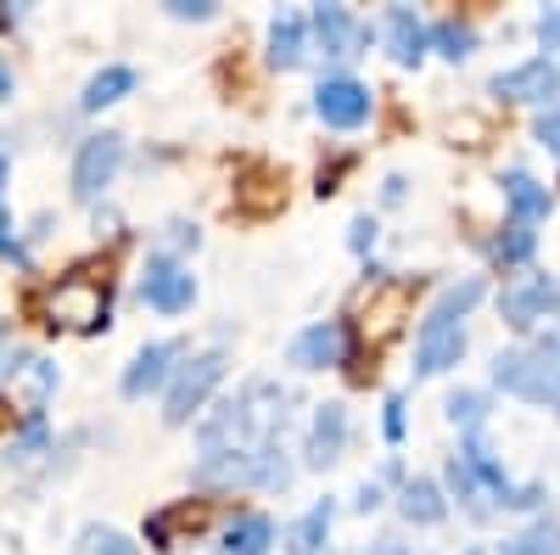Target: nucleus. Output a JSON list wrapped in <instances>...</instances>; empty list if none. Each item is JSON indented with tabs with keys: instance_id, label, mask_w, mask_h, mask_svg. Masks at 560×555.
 Returning <instances> with one entry per match:
<instances>
[{
	"instance_id": "obj_1",
	"label": "nucleus",
	"mask_w": 560,
	"mask_h": 555,
	"mask_svg": "<svg viewBox=\"0 0 560 555\" xmlns=\"http://www.w3.org/2000/svg\"><path fill=\"white\" fill-rule=\"evenodd\" d=\"M224 370H230V354H224V348L185 354V359L174 365V377L163 382V421H168V427L202 421V409H208V398L219 393Z\"/></svg>"
},
{
	"instance_id": "obj_2",
	"label": "nucleus",
	"mask_w": 560,
	"mask_h": 555,
	"mask_svg": "<svg viewBox=\"0 0 560 555\" xmlns=\"http://www.w3.org/2000/svg\"><path fill=\"white\" fill-rule=\"evenodd\" d=\"M124 158H129V141H124L118 129H96V135H84L79 152H73V169H68L73 197H79V203H96V197L107 192V185L118 180Z\"/></svg>"
},
{
	"instance_id": "obj_3",
	"label": "nucleus",
	"mask_w": 560,
	"mask_h": 555,
	"mask_svg": "<svg viewBox=\"0 0 560 555\" xmlns=\"http://www.w3.org/2000/svg\"><path fill=\"white\" fill-rule=\"evenodd\" d=\"M308 18V39H314V51H325L331 62H353L370 51V39H376V28H370L359 12L348 7H314L303 12Z\"/></svg>"
},
{
	"instance_id": "obj_4",
	"label": "nucleus",
	"mask_w": 560,
	"mask_h": 555,
	"mask_svg": "<svg viewBox=\"0 0 560 555\" xmlns=\"http://www.w3.org/2000/svg\"><path fill=\"white\" fill-rule=\"evenodd\" d=\"M140 303L147 309H158V314H185L197 303V275H191V264H179V258H168V253H152L147 258V269H140Z\"/></svg>"
},
{
	"instance_id": "obj_5",
	"label": "nucleus",
	"mask_w": 560,
	"mask_h": 555,
	"mask_svg": "<svg viewBox=\"0 0 560 555\" xmlns=\"http://www.w3.org/2000/svg\"><path fill=\"white\" fill-rule=\"evenodd\" d=\"M314 113H319L325 129H359L376 113V96H370V84H359L348 73H325L314 84Z\"/></svg>"
},
{
	"instance_id": "obj_6",
	"label": "nucleus",
	"mask_w": 560,
	"mask_h": 555,
	"mask_svg": "<svg viewBox=\"0 0 560 555\" xmlns=\"http://www.w3.org/2000/svg\"><path fill=\"white\" fill-rule=\"evenodd\" d=\"M353 354V332H348V320H314V326H303L292 337V365L298 370H342Z\"/></svg>"
},
{
	"instance_id": "obj_7",
	"label": "nucleus",
	"mask_w": 560,
	"mask_h": 555,
	"mask_svg": "<svg viewBox=\"0 0 560 555\" xmlns=\"http://www.w3.org/2000/svg\"><path fill=\"white\" fill-rule=\"evenodd\" d=\"M185 359V343L179 337H158V343H147L129 365H124V377H118V388H124V398H147V393H163V382L174 377V365Z\"/></svg>"
},
{
	"instance_id": "obj_8",
	"label": "nucleus",
	"mask_w": 560,
	"mask_h": 555,
	"mask_svg": "<svg viewBox=\"0 0 560 555\" xmlns=\"http://www.w3.org/2000/svg\"><path fill=\"white\" fill-rule=\"evenodd\" d=\"M465 354V326H454V320L443 314H427L415 332V377H443V370H454Z\"/></svg>"
},
{
	"instance_id": "obj_9",
	"label": "nucleus",
	"mask_w": 560,
	"mask_h": 555,
	"mask_svg": "<svg viewBox=\"0 0 560 555\" xmlns=\"http://www.w3.org/2000/svg\"><path fill=\"white\" fill-rule=\"evenodd\" d=\"M342 449H348V404H319L308 432H303V466L325 472L342 460Z\"/></svg>"
},
{
	"instance_id": "obj_10",
	"label": "nucleus",
	"mask_w": 560,
	"mask_h": 555,
	"mask_svg": "<svg viewBox=\"0 0 560 555\" xmlns=\"http://www.w3.org/2000/svg\"><path fill=\"white\" fill-rule=\"evenodd\" d=\"M499 309H504V320H510L516 332H527V326H538L544 314L560 309V292H555L549 275H527V281H516V287L499 298Z\"/></svg>"
},
{
	"instance_id": "obj_11",
	"label": "nucleus",
	"mask_w": 560,
	"mask_h": 555,
	"mask_svg": "<svg viewBox=\"0 0 560 555\" xmlns=\"http://www.w3.org/2000/svg\"><path fill=\"white\" fill-rule=\"evenodd\" d=\"M264 45H269V68H280V73L303 68V62H308V51H314V39H308V18H303V12H280V18H269Z\"/></svg>"
},
{
	"instance_id": "obj_12",
	"label": "nucleus",
	"mask_w": 560,
	"mask_h": 555,
	"mask_svg": "<svg viewBox=\"0 0 560 555\" xmlns=\"http://www.w3.org/2000/svg\"><path fill=\"white\" fill-rule=\"evenodd\" d=\"M493 90H499V96H510V102H549L555 90H560V68H555L549 57H533V62H522V68L499 73Z\"/></svg>"
},
{
	"instance_id": "obj_13",
	"label": "nucleus",
	"mask_w": 560,
	"mask_h": 555,
	"mask_svg": "<svg viewBox=\"0 0 560 555\" xmlns=\"http://www.w3.org/2000/svg\"><path fill=\"white\" fill-rule=\"evenodd\" d=\"M331 522H337V505L314 499L303 517L287 522V555H325L331 550Z\"/></svg>"
},
{
	"instance_id": "obj_14",
	"label": "nucleus",
	"mask_w": 560,
	"mask_h": 555,
	"mask_svg": "<svg viewBox=\"0 0 560 555\" xmlns=\"http://www.w3.org/2000/svg\"><path fill=\"white\" fill-rule=\"evenodd\" d=\"M275 517L264 511H242V517H230L224 533H219V555H269L275 550Z\"/></svg>"
},
{
	"instance_id": "obj_15",
	"label": "nucleus",
	"mask_w": 560,
	"mask_h": 555,
	"mask_svg": "<svg viewBox=\"0 0 560 555\" xmlns=\"http://www.w3.org/2000/svg\"><path fill=\"white\" fill-rule=\"evenodd\" d=\"M382 34H387V51H393L398 68H415L420 57L432 51V45H427V23H420L409 7H393L387 23H382Z\"/></svg>"
},
{
	"instance_id": "obj_16",
	"label": "nucleus",
	"mask_w": 560,
	"mask_h": 555,
	"mask_svg": "<svg viewBox=\"0 0 560 555\" xmlns=\"http://www.w3.org/2000/svg\"><path fill=\"white\" fill-rule=\"evenodd\" d=\"M398 511H404L415 528H438V522L448 517V499H443V488H438L432 477H409V483L398 488Z\"/></svg>"
},
{
	"instance_id": "obj_17",
	"label": "nucleus",
	"mask_w": 560,
	"mask_h": 555,
	"mask_svg": "<svg viewBox=\"0 0 560 555\" xmlns=\"http://www.w3.org/2000/svg\"><path fill=\"white\" fill-rule=\"evenodd\" d=\"M129 90H135V68H124V62H107L102 73H90V84L79 90V107H84V113H102V107L124 102Z\"/></svg>"
},
{
	"instance_id": "obj_18",
	"label": "nucleus",
	"mask_w": 560,
	"mask_h": 555,
	"mask_svg": "<svg viewBox=\"0 0 560 555\" xmlns=\"http://www.w3.org/2000/svg\"><path fill=\"white\" fill-rule=\"evenodd\" d=\"M504 203H510V213H516V224H538L549 213V192L527 169H510L504 174Z\"/></svg>"
},
{
	"instance_id": "obj_19",
	"label": "nucleus",
	"mask_w": 560,
	"mask_h": 555,
	"mask_svg": "<svg viewBox=\"0 0 560 555\" xmlns=\"http://www.w3.org/2000/svg\"><path fill=\"white\" fill-rule=\"evenodd\" d=\"M427 45H438L448 62H465V57L477 51V28H471V23H459V18H438V23L427 28Z\"/></svg>"
},
{
	"instance_id": "obj_20",
	"label": "nucleus",
	"mask_w": 560,
	"mask_h": 555,
	"mask_svg": "<svg viewBox=\"0 0 560 555\" xmlns=\"http://www.w3.org/2000/svg\"><path fill=\"white\" fill-rule=\"evenodd\" d=\"M504 555H560V522H533L527 533L504 539Z\"/></svg>"
},
{
	"instance_id": "obj_21",
	"label": "nucleus",
	"mask_w": 560,
	"mask_h": 555,
	"mask_svg": "<svg viewBox=\"0 0 560 555\" xmlns=\"http://www.w3.org/2000/svg\"><path fill=\"white\" fill-rule=\"evenodd\" d=\"M79 555H140V544L129 533H118V528H96V522H90L79 533Z\"/></svg>"
},
{
	"instance_id": "obj_22",
	"label": "nucleus",
	"mask_w": 560,
	"mask_h": 555,
	"mask_svg": "<svg viewBox=\"0 0 560 555\" xmlns=\"http://www.w3.org/2000/svg\"><path fill=\"white\" fill-rule=\"evenodd\" d=\"M533 247H538L533 224H510L504 236H499V258H504V264H522V258H533Z\"/></svg>"
},
{
	"instance_id": "obj_23",
	"label": "nucleus",
	"mask_w": 560,
	"mask_h": 555,
	"mask_svg": "<svg viewBox=\"0 0 560 555\" xmlns=\"http://www.w3.org/2000/svg\"><path fill=\"white\" fill-rule=\"evenodd\" d=\"M448 421L454 427H477L482 421V393H454L448 398Z\"/></svg>"
},
{
	"instance_id": "obj_24",
	"label": "nucleus",
	"mask_w": 560,
	"mask_h": 555,
	"mask_svg": "<svg viewBox=\"0 0 560 555\" xmlns=\"http://www.w3.org/2000/svg\"><path fill=\"white\" fill-rule=\"evenodd\" d=\"M179 247H191V253L202 247V230H197V224H185V219H174V224H168V242H163L158 253H168V258H174Z\"/></svg>"
},
{
	"instance_id": "obj_25",
	"label": "nucleus",
	"mask_w": 560,
	"mask_h": 555,
	"mask_svg": "<svg viewBox=\"0 0 560 555\" xmlns=\"http://www.w3.org/2000/svg\"><path fill=\"white\" fill-rule=\"evenodd\" d=\"M34 449H45V415H28V427H23V438L12 443V454H18V460H28Z\"/></svg>"
},
{
	"instance_id": "obj_26",
	"label": "nucleus",
	"mask_w": 560,
	"mask_h": 555,
	"mask_svg": "<svg viewBox=\"0 0 560 555\" xmlns=\"http://www.w3.org/2000/svg\"><path fill=\"white\" fill-rule=\"evenodd\" d=\"M168 18H179V23H208V18H213V0H168Z\"/></svg>"
},
{
	"instance_id": "obj_27",
	"label": "nucleus",
	"mask_w": 560,
	"mask_h": 555,
	"mask_svg": "<svg viewBox=\"0 0 560 555\" xmlns=\"http://www.w3.org/2000/svg\"><path fill=\"white\" fill-rule=\"evenodd\" d=\"M147 544H152V550H174V517H168V511L147 517Z\"/></svg>"
},
{
	"instance_id": "obj_28",
	"label": "nucleus",
	"mask_w": 560,
	"mask_h": 555,
	"mask_svg": "<svg viewBox=\"0 0 560 555\" xmlns=\"http://www.w3.org/2000/svg\"><path fill=\"white\" fill-rule=\"evenodd\" d=\"M348 247H353V253H370V247H376V219L359 213V219L348 224Z\"/></svg>"
},
{
	"instance_id": "obj_29",
	"label": "nucleus",
	"mask_w": 560,
	"mask_h": 555,
	"mask_svg": "<svg viewBox=\"0 0 560 555\" xmlns=\"http://www.w3.org/2000/svg\"><path fill=\"white\" fill-rule=\"evenodd\" d=\"M0 258H12V264H28V253H23V242H18V230L0 219Z\"/></svg>"
},
{
	"instance_id": "obj_30",
	"label": "nucleus",
	"mask_w": 560,
	"mask_h": 555,
	"mask_svg": "<svg viewBox=\"0 0 560 555\" xmlns=\"http://www.w3.org/2000/svg\"><path fill=\"white\" fill-rule=\"evenodd\" d=\"M538 141H544V147H549V152H560V107H555V113H544V118H538Z\"/></svg>"
},
{
	"instance_id": "obj_31",
	"label": "nucleus",
	"mask_w": 560,
	"mask_h": 555,
	"mask_svg": "<svg viewBox=\"0 0 560 555\" xmlns=\"http://www.w3.org/2000/svg\"><path fill=\"white\" fill-rule=\"evenodd\" d=\"M382 427H387V438H393V443L404 438V398H387V415H382Z\"/></svg>"
},
{
	"instance_id": "obj_32",
	"label": "nucleus",
	"mask_w": 560,
	"mask_h": 555,
	"mask_svg": "<svg viewBox=\"0 0 560 555\" xmlns=\"http://www.w3.org/2000/svg\"><path fill=\"white\" fill-rule=\"evenodd\" d=\"M382 505V483H359V494H353V511H376Z\"/></svg>"
},
{
	"instance_id": "obj_33",
	"label": "nucleus",
	"mask_w": 560,
	"mask_h": 555,
	"mask_svg": "<svg viewBox=\"0 0 560 555\" xmlns=\"http://www.w3.org/2000/svg\"><path fill=\"white\" fill-rule=\"evenodd\" d=\"M538 39L549 45V51L560 45V12H544V18H538Z\"/></svg>"
},
{
	"instance_id": "obj_34",
	"label": "nucleus",
	"mask_w": 560,
	"mask_h": 555,
	"mask_svg": "<svg viewBox=\"0 0 560 555\" xmlns=\"http://www.w3.org/2000/svg\"><path fill=\"white\" fill-rule=\"evenodd\" d=\"M364 555H409V550H404V539H376Z\"/></svg>"
},
{
	"instance_id": "obj_35",
	"label": "nucleus",
	"mask_w": 560,
	"mask_h": 555,
	"mask_svg": "<svg viewBox=\"0 0 560 555\" xmlns=\"http://www.w3.org/2000/svg\"><path fill=\"white\" fill-rule=\"evenodd\" d=\"M12 84H18V79H12V62L0 57V102H12Z\"/></svg>"
},
{
	"instance_id": "obj_36",
	"label": "nucleus",
	"mask_w": 560,
	"mask_h": 555,
	"mask_svg": "<svg viewBox=\"0 0 560 555\" xmlns=\"http://www.w3.org/2000/svg\"><path fill=\"white\" fill-rule=\"evenodd\" d=\"M382 197H387V203H404V174H387V185H382Z\"/></svg>"
},
{
	"instance_id": "obj_37",
	"label": "nucleus",
	"mask_w": 560,
	"mask_h": 555,
	"mask_svg": "<svg viewBox=\"0 0 560 555\" xmlns=\"http://www.w3.org/2000/svg\"><path fill=\"white\" fill-rule=\"evenodd\" d=\"M7 185H12V158L0 152V203H7Z\"/></svg>"
},
{
	"instance_id": "obj_38",
	"label": "nucleus",
	"mask_w": 560,
	"mask_h": 555,
	"mask_svg": "<svg viewBox=\"0 0 560 555\" xmlns=\"http://www.w3.org/2000/svg\"><path fill=\"white\" fill-rule=\"evenodd\" d=\"M465 555H482V550H465Z\"/></svg>"
}]
</instances>
